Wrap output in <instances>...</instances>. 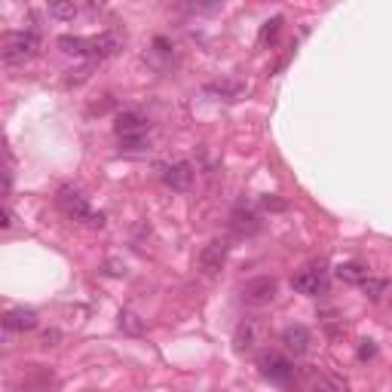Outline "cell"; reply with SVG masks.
<instances>
[{
  "instance_id": "6da1fadb",
  "label": "cell",
  "mask_w": 392,
  "mask_h": 392,
  "mask_svg": "<svg viewBox=\"0 0 392 392\" xmlns=\"http://www.w3.org/2000/svg\"><path fill=\"white\" fill-rule=\"evenodd\" d=\"M55 203H59L62 215L71 218V221H86L92 227H102L104 224V215L102 212H92L89 209V199L80 194L77 187H59V194H55Z\"/></svg>"
},
{
  "instance_id": "7a4b0ae2",
  "label": "cell",
  "mask_w": 392,
  "mask_h": 392,
  "mask_svg": "<svg viewBox=\"0 0 392 392\" xmlns=\"http://www.w3.org/2000/svg\"><path fill=\"white\" fill-rule=\"evenodd\" d=\"M113 132H117L120 144H123L126 151H141V147H147V120L141 117L138 111L120 113L117 123H113Z\"/></svg>"
},
{
  "instance_id": "3957f363",
  "label": "cell",
  "mask_w": 392,
  "mask_h": 392,
  "mask_svg": "<svg viewBox=\"0 0 392 392\" xmlns=\"http://www.w3.org/2000/svg\"><path fill=\"white\" fill-rule=\"evenodd\" d=\"M40 49V37L34 28L28 31H10L3 37V62L6 65H25L31 55H37Z\"/></svg>"
},
{
  "instance_id": "277c9868",
  "label": "cell",
  "mask_w": 392,
  "mask_h": 392,
  "mask_svg": "<svg viewBox=\"0 0 392 392\" xmlns=\"http://www.w3.org/2000/svg\"><path fill=\"white\" fill-rule=\"evenodd\" d=\"M258 368L270 383H279V386H288L295 380V362L279 349H263L258 355Z\"/></svg>"
},
{
  "instance_id": "5b68a950",
  "label": "cell",
  "mask_w": 392,
  "mask_h": 392,
  "mask_svg": "<svg viewBox=\"0 0 392 392\" xmlns=\"http://www.w3.org/2000/svg\"><path fill=\"white\" fill-rule=\"evenodd\" d=\"M276 295H279V279L276 276H254V279H248L242 285L239 297L245 306H254V310H261V306H270L276 301Z\"/></svg>"
},
{
  "instance_id": "8992f818",
  "label": "cell",
  "mask_w": 392,
  "mask_h": 392,
  "mask_svg": "<svg viewBox=\"0 0 392 392\" xmlns=\"http://www.w3.org/2000/svg\"><path fill=\"white\" fill-rule=\"evenodd\" d=\"M263 340H267V328H263L261 319H242L236 325V331H233V349H236L239 355L258 353Z\"/></svg>"
},
{
  "instance_id": "52a82bcc",
  "label": "cell",
  "mask_w": 392,
  "mask_h": 392,
  "mask_svg": "<svg viewBox=\"0 0 392 392\" xmlns=\"http://www.w3.org/2000/svg\"><path fill=\"white\" fill-rule=\"evenodd\" d=\"M291 288L297 295H310V297H319L328 291V276H325V267L322 263H312V267L301 270V273L291 279Z\"/></svg>"
},
{
  "instance_id": "ba28073f",
  "label": "cell",
  "mask_w": 392,
  "mask_h": 392,
  "mask_svg": "<svg viewBox=\"0 0 392 392\" xmlns=\"http://www.w3.org/2000/svg\"><path fill=\"white\" fill-rule=\"evenodd\" d=\"M227 254H230V242L227 239H212L209 245L199 252V270L205 276H218L227 263Z\"/></svg>"
},
{
  "instance_id": "9c48e42d",
  "label": "cell",
  "mask_w": 392,
  "mask_h": 392,
  "mask_svg": "<svg viewBox=\"0 0 392 392\" xmlns=\"http://www.w3.org/2000/svg\"><path fill=\"white\" fill-rule=\"evenodd\" d=\"M40 322V316L31 310V306H10L3 312V328L10 334H25V331H34Z\"/></svg>"
},
{
  "instance_id": "30bf717a",
  "label": "cell",
  "mask_w": 392,
  "mask_h": 392,
  "mask_svg": "<svg viewBox=\"0 0 392 392\" xmlns=\"http://www.w3.org/2000/svg\"><path fill=\"white\" fill-rule=\"evenodd\" d=\"M160 178H162V184H166L169 190L184 194V190H190V184H194V166H190L187 160L172 162V166H162Z\"/></svg>"
},
{
  "instance_id": "8fae6325",
  "label": "cell",
  "mask_w": 392,
  "mask_h": 392,
  "mask_svg": "<svg viewBox=\"0 0 392 392\" xmlns=\"http://www.w3.org/2000/svg\"><path fill=\"white\" fill-rule=\"evenodd\" d=\"M282 344L291 355H306L310 353V346H312V334H310V328L306 325H288L282 331Z\"/></svg>"
},
{
  "instance_id": "7c38bea8",
  "label": "cell",
  "mask_w": 392,
  "mask_h": 392,
  "mask_svg": "<svg viewBox=\"0 0 392 392\" xmlns=\"http://www.w3.org/2000/svg\"><path fill=\"white\" fill-rule=\"evenodd\" d=\"M120 49V34H98V37H89V59L92 62H102V59H111L113 53Z\"/></svg>"
},
{
  "instance_id": "4fadbf2b",
  "label": "cell",
  "mask_w": 392,
  "mask_h": 392,
  "mask_svg": "<svg viewBox=\"0 0 392 392\" xmlns=\"http://www.w3.org/2000/svg\"><path fill=\"white\" fill-rule=\"evenodd\" d=\"M310 389L312 392H349L346 380L337 374H328V371H312L310 377Z\"/></svg>"
},
{
  "instance_id": "5bb4252c",
  "label": "cell",
  "mask_w": 392,
  "mask_h": 392,
  "mask_svg": "<svg viewBox=\"0 0 392 392\" xmlns=\"http://www.w3.org/2000/svg\"><path fill=\"white\" fill-rule=\"evenodd\" d=\"M59 49L65 55L89 59V37H74V34H65V37H59Z\"/></svg>"
},
{
  "instance_id": "9a60e30c",
  "label": "cell",
  "mask_w": 392,
  "mask_h": 392,
  "mask_svg": "<svg viewBox=\"0 0 392 392\" xmlns=\"http://www.w3.org/2000/svg\"><path fill=\"white\" fill-rule=\"evenodd\" d=\"M230 224H233V230H236L239 236H252V233L261 227V224H258V215H254V212H245V209H236V212H233V221H230Z\"/></svg>"
},
{
  "instance_id": "2e32d148",
  "label": "cell",
  "mask_w": 392,
  "mask_h": 392,
  "mask_svg": "<svg viewBox=\"0 0 392 392\" xmlns=\"http://www.w3.org/2000/svg\"><path fill=\"white\" fill-rule=\"evenodd\" d=\"M368 270L365 267H362V263H353V261H349V263H340V267H337V279H344V282H349V285H362V282H365L368 279Z\"/></svg>"
},
{
  "instance_id": "e0dca14e",
  "label": "cell",
  "mask_w": 392,
  "mask_h": 392,
  "mask_svg": "<svg viewBox=\"0 0 392 392\" xmlns=\"http://www.w3.org/2000/svg\"><path fill=\"white\" fill-rule=\"evenodd\" d=\"M359 288L365 291V297H368V301H380V297L389 291V279H377V276H368V279L362 282Z\"/></svg>"
},
{
  "instance_id": "ac0fdd59",
  "label": "cell",
  "mask_w": 392,
  "mask_h": 392,
  "mask_svg": "<svg viewBox=\"0 0 392 392\" xmlns=\"http://www.w3.org/2000/svg\"><path fill=\"white\" fill-rule=\"evenodd\" d=\"M120 328H123L126 334H144V328L147 322L138 316V312H132V310H123L120 312Z\"/></svg>"
},
{
  "instance_id": "d6986e66",
  "label": "cell",
  "mask_w": 392,
  "mask_h": 392,
  "mask_svg": "<svg viewBox=\"0 0 392 392\" xmlns=\"http://www.w3.org/2000/svg\"><path fill=\"white\" fill-rule=\"evenodd\" d=\"M279 28H282V16H273V19H267V22L261 25V34H258V46H267V44H273V40H276V34H279Z\"/></svg>"
},
{
  "instance_id": "ffe728a7",
  "label": "cell",
  "mask_w": 392,
  "mask_h": 392,
  "mask_svg": "<svg viewBox=\"0 0 392 392\" xmlns=\"http://www.w3.org/2000/svg\"><path fill=\"white\" fill-rule=\"evenodd\" d=\"M205 89H209V92H218V95H227V98L242 95V86H239V83H209Z\"/></svg>"
},
{
  "instance_id": "44dd1931",
  "label": "cell",
  "mask_w": 392,
  "mask_h": 392,
  "mask_svg": "<svg viewBox=\"0 0 392 392\" xmlns=\"http://www.w3.org/2000/svg\"><path fill=\"white\" fill-rule=\"evenodd\" d=\"M49 16L53 19H74L77 16V6L74 3H49Z\"/></svg>"
},
{
  "instance_id": "7402d4cb",
  "label": "cell",
  "mask_w": 392,
  "mask_h": 392,
  "mask_svg": "<svg viewBox=\"0 0 392 392\" xmlns=\"http://www.w3.org/2000/svg\"><path fill=\"white\" fill-rule=\"evenodd\" d=\"M374 355H377V344H374V340H362V344H359V359L368 362V359H374Z\"/></svg>"
},
{
  "instance_id": "603a6c76",
  "label": "cell",
  "mask_w": 392,
  "mask_h": 392,
  "mask_svg": "<svg viewBox=\"0 0 392 392\" xmlns=\"http://www.w3.org/2000/svg\"><path fill=\"white\" fill-rule=\"evenodd\" d=\"M187 10H194V12H218L221 3H190Z\"/></svg>"
},
{
  "instance_id": "cb8c5ba5",
  "label": "cell",
  "mask_w": 392,
  "mask_h": 392,
  "mask_svg": "<svg viewBox=\"0 0 392 392\" xmlns=\"http://www.w3.org/2000/svg\"><path fill=\"white\" fill-rule=\"evenodd\" d=\"M263 209H279V212H282V209H285V203H279V199H270V196H267V199H263Z\"/></svg>"
},
{
  "instance_id": "d4e9b609",
  "label": "cell",
  "mask_w": 392,
  "mask_h": 392,
  "mask_svg": "<svg viewBox=\"0 0 392 392\" xmlns=\"http://www.w3.org/2000/svg\"><path fill=\"white\" fill-rule=\"evenodd\" d=\"M55 340H59V331H46L44 334V346H55Z\"/></svg>"
},
{
  "instance_id": "484cf974",
  "label": "cell",
  "mask_w": 392,
  "mask_h": 392,
  "mask_svg": "<svg viewBox=\"0 0 392 392\" xmlns=\"http://www.w3.org/2000/svg\"><path fill=\"white\" fill-rule=\"evenodd\" d=\"M10 227H12V209L6 205V212H3V230H10Z\"/></svg>"
}]
</instances>
